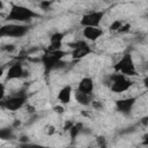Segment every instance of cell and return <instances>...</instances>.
<instances>
[{
	"instance_id": "6da1fadb",
	"label": "cell",
	"mask_w": 148,
	"mask_h": 148,
	"mask_svg": "<svg viewBox=\"0 0 148 148\" xmlns=\"http://www.w3.org/2000/svg\"><path fill=\"white\" fill-rule=\"evenodd\" d=\"M39 14L36 13L35 10L25 7V6H21V5H16V3H12L10 10L6 16V20L9 22H16V23H25V22H30L32 18L38 17Z\"/></svg>"
},
{
	"instance_id": "7a4b0ae2",
	"label": "cell",
	"mask_w": 148,
	"mask_h": 148,
	"mask_svg": "<svg viewBox=\"0 0 148 148\" xmlns=\"http://www.w3.org/2000/svg\"><path fill=\"white\" fill-rule=\"evenodd\" d=\"M67 54H68V52L64 51V50H57V51L46 50L45 53L40 58V61H42L44 69H45V73H50L53 69H58L60 67H64L65 64L61 60Z\"/></svg>"
},
{
	"instance_id": "3957f363",
	"label": "cell",
	"mask_w": 148,
	"mask_h": 148,
	"mask_svg": "<svg viewBox=\"0 0 148 148\" xmlns=\"http://www.w3.org/2000/svg\"><path fill=\"white\" fill-rule=\"evenodd\" d=\"M133 81L131 79H128L127 76L120 74V73H116L109 76V86L112 92L116 94H121L127 91L132 86H133Z\"/></svg>"
},
{
	"instance_id": "277c9868",
	"label": "cell",
	"mask_w": 148,
	"mask_h": 148,
	"mask_svg": "<svg viewBox=\"0 0 148 148\" xmlns=\"http://www.w3.org/2000/svg\"><path fill=\"white\" fill-rule=\"evenodd\" d=\"M113 69L116 73H120L125 76H134L136 75V69H135V64L133 60V57L131 53L124 54L113 66Z\"/></svg>"
},
{
	"instance_id": "5b68a950",
	"label": "cell",
	"mask_w": 148,
	"mask_h": 148,
	"mask_svg": "<svg viewBox=\"0 0 148 148\" xmlns=\"http://www.w3.org/2000/svg\"><path fill=\"white\" fill-rule=\"evenodd\" d=\"M28 31H29V27L27 24L8 23V24H3L0 28V36L12 37V38H20V37H23Z\"/></svg>"
},
{
	"instance_id": "8992f818",
	"label": "cell",
	"mask_w": 148,
	"mask_h": 148,
	"mask_svg": "<svg viewBox=\"0 0 148 148\" xmlns=\"http://www.w3.org/2000/svg\"><path fill=\"white\" fill-rule=\"evenodd\" d=\"M28 99V95L24 91H20L13 96L1 99V106L8 111H17L20 110Z\"/></svg>"
},
{
	"instance_id": "52a82bcc",
	"label": "cell",
	"mask_w": 148,
	"mask_h": 148,
	"mask_svg": "<svg viewBox=\"0 0 148 148\" xmlns=\"http://www.w3.org/2000/svg\"><path fill=\"white\" fill-rule=\"evenodd\" d=\"M67 45L72 49V51H71L69 54L72 56V58H73L74 60L83 59L84 57H87L88 54H90V53L92 52L91 47H90L83 39L76 40V42H71V43H68Z\"/></svg>"
},
{
	"instance_id": "ba28073f",
	"label": "cell",
	"mask_w": 148,
	"mask_h": 148,
	"mask_svg": "<svg viewBox=\"0 0 148 148\" xmlns=\"http://www.w3.org/2000/svg\"><path fill=\"white\" fill-rule=\"evenodd\" d=\"M105 15V10H91L87 14H83L80 24L83 28L87 27H92V28H99V24Z\"/></svg>"
},
{
	"instance_id": "9c48e42d",
	"label": "cell",
	"mask_w": 148,
	"mask_h": 148,
	"mask_svg": "<svg viewBox=\"0 0 148 148\" xmlns=\"http://www.w3.org/2000/svg\"><path fill=\"white\" fill-rule=\"evenodd\" d=\"M138 97H127V98H120L116 101V110L125 116H128L132 110L133 106L136 103Z\"/></svg>"
},
{
	"instance_id": "30bf717a",
	"label": "cell",
	"mask_w": 148,
	"mask_h": 148,
	"mask_svg": "<svg viewBox=\"0 0 148 148\" xmlns=\"http://www.w3.org/2000/svg\"><path fill=\"white\" fill-rule=\"evenodd\" d=\"M6 74H7L6 75L7 80H17V79L27 76V72L24 71L22 64H20V62H14L13 65H10L9 68L7 69Z\"/></svg>"
},
{
	"instance_id": "8fae6325",
	"label": "cell",
	"mask_w": 148,
	"mask_h": 148,
	"mask_svg": "<svg viewBox=\"0 0 148 148\" xmlns=\"http://www.w3.org/2000/svg\"><path fill=\"white\" fill-rule=\"evenodd\" d=\"M103 30L101 28H92V27H87V28H83L82 30V35L83 37L87 39V40H91V42H95L97 40L99 37L103 36Z\"/></svg>"
},
{
	"instance_id": "7c38bea8",
	"label": "cell",
	"mask_w": 148,
	"mask_h": 148,
	"mask_svg": "<svg viewBox=\"0 0 148 148\" xmlns=\"http://www.w3.org/2000/svg\"><path fill=\"white\" fill-rule=\"evenodd\" d=\"M76 90L80 91V92H83V94L92 95V90H94V81H92V79L89 77V76H86V77L81 79Z\"/></svg>"
},
{
	"instance_id": "4fadbf2b",
	"label": "cell",
	"mask_w": 148,
	"mask_h": 148,
	"mask_svg": "<svg viewBox=\"0 0 148 148\" xmlns=\"http://www.w3.org/2000/svg\"><path fill=\"white\" fill-rule=\"evenodd\" d=\"M72 92H73L72 86L71 84H66L59 90L57 98L61 104H68L71 102V98H72Z\"/></svg>"
},
{
	"instance_id": "5bb4252c",
	"label": "cell",
	"mask_w": 148,
	"mask_h": 148,
	"mask_svg": "<svg viewBox=\"0 0 148 148\" xmlns=\"http://www.w3.org/2000/svg\"><path fill=\"white\" fill-rule=\"evenodd\" d=\"M64 37H65V35H64L62 32H54V34L50 37V46L47 47V50H50V51L61 50Z\"/></svg>"
},
{
	"instance_id": "9a60e30c",
	"label": "cell",
	"mask_w": 148,
	"mask_h": 148,
	"mask_svg": "<svg viewBox=\"0 0 148 148\" xmlns=\"http://www.w3.org/2000/svg\"><path fill=\"white\" fill-rule=\"evenodd\" d=\"M74 97H75V101L83 105V106H88L92 103V95H88V94H83V92H80V91H75L74 92Z\"/></svg>"
},
{
	"instance_id": "2e32d148",
	"label": "cell",
	"mask_w": 148,
	"mask_h": 148,
	"mask_svg": "<svg viewBox=\"0 0 148 148\" xmlns=\"http://www.w3.org/2000/svg\"><path fill=\"white\" fill-rule=\"evenodd\" d=\"M82 130H83V124H82V123H75V124L73 125V127L68 131V132H69V135H71V139H72V140L76 139V136H77L80 133H82Z\"/></svg>"
},
{
	"instance_id": "e0dca14e",
	"label": "cell",
	"mask_w": 148,
	"mask_h": 148,
	"mask_svg": "<svg viewBox=\"0 0 148 148\" xmlns=\"http://www.w3.org/2000/svg\"><path fill=\"white\" fill-rule=\"evenodd\" d=\"M0 138L2 140H12L14 138L13 130L12 128H2V130H0Z\"/></svg>"
},
{
	"instance_id": "ac0fdd59",
	"label": "cell",
	"mask_w": 148,
	"mask_h": 148,
	"mask_svg": "<svg viewBox=\"0 0 148 148\" xmlns=\"http://www.w3.org/2000/svg\"><path fill=\"white\" fill-rule=\"evenodd\" d=\"M20 148H52V147L44 146V145H40V143H29V142H25V143H21Z\"/></svg>"
},
{
	"instance_id": "d6986e66",
	"label": "cell",
	"mask_w": 148,
	"mask_h": 148,
	"mask_svg": "<svg viewBox=\"0 0 148 148\" xmlns=\"http://www.w3.org/2000/svg\"><path fill=\"white\" fill-rule=\"evenodd\" d=\"M123 21L121 20H114L111 24H110V27H109V29L111 30V31H119V29L123 27Z\"/></svg>"
},
{
	"instance_id": "ffe728a7",
	"label": "cell",
	"mask_w": 148,
	"mask_h": 148,
	"mask_svg": "<svg viewBox=\"0 0 148 148\" xmlns=\"http://www.w3.org/2000/svg\"><path fill=\"white\" fill-rule=\"evenodd\" d=\"M96 141H97V143H98V146L101 148H105L106 147V140H105L104 136H97Z\"/></svg>"
},
{
	"instance_id": "44dd1931",
	"label": "cell",
	"mask_w": 148,
	"mask_h": 148,
	"mask_svg": "<svg viewBox=\"0 0 148 148\" xmlns=\"http://www.w3.org/2000/svg\"><path fill=\"white\" fill-rule=\"evenodd\" d=\"M52 3H53L52 1H43V2H40V8L44 10L50 9V6H52Z\"/></svg>"
},
{
	"instance_id": "7402d4cb",
	"label": "cell",
	"mask_w": 148,
	"mask_h": 148,
	"mask_svg": "<svg viewBox=\"0 0 148 148\" xmlns=\"http://www.w3.org/2000/svg\"><path fill=\"white\" fill-rule=\"evenodd\" d=\"M130 28H131V24H128V23H126V24H123V27L119 29V31L118 32H127L128 30H130Z\"/></svg>"
},
{
	"instance_id": "603a6c76",
	"label": "cell",
	"mask_w": 148,
	"mask_h": 148,
	"mask_svg": "<svg viewBox=\"0 0 148 148\" xmlns=\"http://www.w3.org/2000/svg\"><path fill=\"white\" fill-rule=\"evenodd\" d=\"M74 124H75V123H74V121H71V120L66 121V124H65V126H64V131H69V130L73 127Z\"/></svg>"
},
{
	"instance_id": "cb8c5ba5",
	"label": "cell",
	"mask_w": 148,
	"mask_h": 148,
	"mask_svg": "<svg viewBox=\"0 0 148 148\" xmlns=\"http://www.w3.org/2000/svg\"><path fill=\"white\" fill-rule=\"evenodd\" d=\"M3 50H5V51H7V52H13V51L15 50V46H14V45H12V44H9V45L3 46Z\"/></svg>"
},
{
	"instance_id": "d4e9b609",
	"label": "cell",
	"mask_w": 148,
	"mask_h": 148,
	"mask_svg": "<svg viewBox=\"0 0 148 148\" xmlns=\"http://www.w3.org/2000/svg\"><path fill=\"white\" fill-rule=\"evenodd\" d=\"M140 124H141L142 126H148V116L142 117L141 120H140Z\"/></svg>"
},
{
	"instance_id": "484cf974",
	"label": "cell",
	"mask_w": 148,
	"mask_h": 148,
	"mask_svg": "<svg viewBox=\"0 0 148 148\" xmlns=\"http://www.w3.org/2000/svg\"><path fill=\"white\" fill-rule=\"evenodd\" d=\"M142 145L143 146H148V133H146L142 136Z\"/></svg>"
},
{
	"instance_id": "4316f807",
	"label": "cell",
	"mask_w": 148,
	"mask_h": 148,
	"mask_svg": "<svg viewBox=\"0 0 148 148\" xmlns=\"http://www.w3.org/2000/svg\"><path fill=\"white\" fill-rule=\"evenodd\" d=\"M54 111L58 112V113H62L64 112V108L62 106H56L54 108Z\"/></svg>"
},
{
	"instance_id": "83f0119b",
	"label": "cell",
	"mask_w": 148,
	"mask_h": 148,
	"mask_svg": "<svg viewBox=\"0 0 148 148\" xmlns=\"http://www.w3.org/2000/svg\"><path fill=\"white\" fill-rule=\"evenodd\" d=\"M142 82H143V86H145V87L148 89V75L143 77V81H142Z\"/></svg>"
}]
</instances>
